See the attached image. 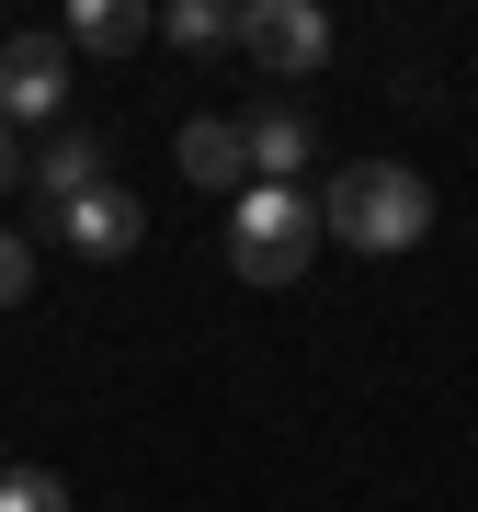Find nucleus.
I'll use <instances>...</instances> for the list:
<instances>
[{"label": "nucleus", "instance_id": "f257e3e1", "mask_svg": "<svg viewBox=\"0 0 478 512\" xmlns=\"http://www.w3.org/2000/svg\"><path fill=\"white\" fill-rule=\"evenodd\" d=\"M422 228H433V183L410 160H353L319 194V239H342V251H422Z\"/></svg>", "mask_w": 478, "mask_h": 512}, {"label": "nucleus", "instance_id": "6e6552de", "mask_svg": "<svg viewBox=\"0 0 478 512\" xmlns=\"http://www.w3.org/2000/svg\"><path fill=\"white\" fill-rule=\"evenodd\" d=\"M171 160H183V183H205V194H239V183H251V160H239V114H194V126L171 137Z\"/></svg>", "mask_w": 478, "mask_h": 512}, {"label": "nucleus", "instance_id": "f8f14e48", "mask_svg": "<svg viewBox=\"0 0 478 512\" xmlns=\"http://www.w3.org/2000/svg\"><path fill=\"white\" fill-rule=\"evenodd\" d=\"M23 296H35V239L0 228V308H23Z\"/></svg>", "mask_w": 478, "mask_h": 512}, {"label": "nucleus", "instance_id": "39448f33", "mask_svg": "<svg viewBox=\"0 0 478 512\" xmlns=\"http://www.w3.org/2000/svg\"><path fill=\"white\" fill-rule=\"evenodd\" d=\"M239 160H251V183H308V160H319V126H308V103L274 92V103H251L239 114Z\"/></svg>", "mask_w": 478, "mask_h": 512}, {"label": "nucleus", "instance_id": "1a4fd4ad", "mask_svg": "<svg viewBox=\"0 0 478 512\" xmlns=\"http://www.w3.org/2000/svg\"><path fill=\"white\" fill-rule=\"evenodd\" d=\"M57 35H69V57H137L148 46V12H137V0H80Z\"/></svg>", "mask_w": 478, "mask_h": 512}, {"label": "nucleus", "instance_id": "20e7f679", "mask_svg": "<svg viewBox=\"0 0 478 512\" xmlns=\"http://www.w3.org/2000/svg\"><path fill=\"white\" fill-rule=\"evenodd\" d=\"M69 103V35H0V126H57Z\"/></svg>", "mask_w": 478, "mask_h": 512}, {"label": "nucleus", "instance_id": "7ed1b4c3", "mask_svg": "<svg viewBox=\"0 0 478 512\" xmlns=\"http://www.w3.org/2000/svg\"><path fill=\"white\" fill-rule=\"evenodd\" d=\"M239 57H251L262 80L331 69V12H319V0H239Z\"/></svg>", "mask_w": 478, "mask_h": 512}, {"label": "nucleus", "instance_id": "0eeeda50", "mask_svg": "<svg viewBox=\"0 0 478 512\" xmlns=\"http://www.w3.org/2000/svg\"><path fill=\"white\" fill-rule=\"evenodd\" d=\"M23 183H35L46 217H57V205H80V194H103V137H92V126H57V137L35 148V171H23Z\"/></svg>", "mask_w": 478, "mask_h": 512}, {"label": "nucleus", "instance_id": "9b49d317", "mask_svg": "<svg viewBox=\"0 0 478 512\" xmlns=\"http://www.w3.org/2000/svg\"><path fill=\"white\" fill-rule=\"evenodd\" d=\"M0 512H69V478L57 467H0Z\"/></svg>", "mask_w": 478, "mask_h": 512}, {"label": "nucleus", "instance_id": "9d476101", "mask_svg": "<svg viewBox=\"0 0 478 512\" xmlns=\"http://www.w3.org/2000/svg\"><path fill=\"white\" fill-rule=\"evenodd\" d=\"M160 35L205 57V46H239V12H228V0H171V12H160Z\"/></svg>", "mask_w": 478, "mask_h": 512}, {"label": "nucleus", "instance_id": "423d86ee", "mask_svg": "<svg viewBox=\"0 0 478 512\" xmlns=\"http://www.w3.org/2000/svg\"><path fill=\"white\" fill-rule=\"evenodd\" d=\"M46 228H57V251H69V262H126L137 239H148V217H137V194H126V183H103V194L57 205Z\"/></svg>", "mask_w": 478, "mask_h": 512}, {"label": "nucleus", "instance_id": "ddd939ff", "mask_svg": "<svg viewBox=\"0 0 478 512\" xmlns=\"http://www.w3.org/2000/svg\"><path fill=\"white\" fill-rule=\"evenodd\" d=\"M23 171H35V160H23V126H0V194H12Z\"/></svg>", "mask_w": 478, "mask_h": 512}, {"label": "nucleus", "instance_id": "f03ea898", "mask_svg": "<svg viewBox=\"0 0 478 512\" xmlns=\"http://www.w3.org/2000/svg\"><path fill=\"white\" fill-rule=\"evenodd\" d=\"M228 262H239V285H296L319 262V194L251 183V194L228 205Z\"/></svg>", "mask_w": 478, "mask_h": 512}]
</instances>
